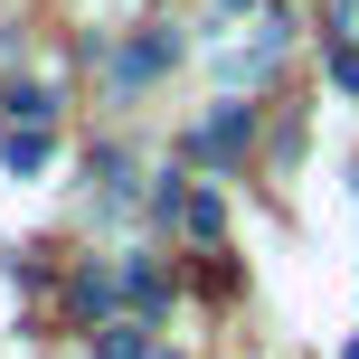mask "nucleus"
<instances>
[{
  "mask_svg": "<svg viewBox=\"0 0 359 359\" xmlns=\"http://www.w3.org/2000/svg\"><path fill=\"white\" fill-rule=\"evenodd\" d=\"M104 359H151V341H142V322H114V331H104Z\"/></svg>",
  "mask_w": 359,
  "mask_h": 359,
  "instance_id": "20e7f679",
  "label": "nucleus"
},
{
  "mask_svg": "<svg viewBox=\"0 0 359 359\" xmlns=\"http://www.w3.org/2000/svg\"><path fill=\"white\" fill-rule=\"evenodd\" d=\"M10 123H48V86H10Z\"/></svg>",
  "mask_w": 359,
  "mask_h": 359,
  "instance_id": "39448f33",
  "label": "nucleus"
},
{
  "mask_svg": "<svg viewBox=\"0 0 359 359\" xmlns=\"http://www.w3.org/2000/svg\"><path fill=\"white\" fill-rule=\"evenodd\" d=\"M331 86H341V95H359V48H331Z\"/></svg>",
  "mask_w": 359,
  "mask_h": 359,
  "instance_id": "423d86ee",
  "label": "nucleus"
},
{
  "mask_svg": "<svg viewBox=\"0 0 359 359\" xmlns=\"http://www.w3.org/2000/svg\"><path fill=\"white\" fill-rule=\"evenodd\" d=\"M246 133H255V114H246V104H217V114H208V133H198V142H208L217 161H227V151L246 142Z\"/></svg>",
  "mask_w": 359,
  "mask_h": 359,
  "instance_id": "f257e3e1",
  "label": "nucleus"
},
{
  "mask_svg": "<svg viewBox=\"0 0 359 359\" xmlns=\"http://www.w3.org/2000/svg\"><path fill=\"white\" fill-rule=\"evenodd\" d=\"M0 161H10V170H38V161H48V133H38V123H10V142H0Z\"/></svg>",
  "mask_w": 359,
  "mask_h": 359,
  "instance_id": "7ed1b4c3",
  "label": "nucleus"
},
{
  "mask_svg": "<svg viewBox=\"0 0 359 359\" xmlns=\"http://www.w3.org/2000/svg\"><path fill=\"white\" fill-rule=\"evenodd\" d=\"M170 57H180V48H170V38H161V29H151V38H142V48H123V86H142V76H161V67H170Z\"/></svg>",
  "mask_w": 359,
  "mask_h": 359,
  "instance_id": "f03ea898",
  "label": "nucleus"
}]
</instances>
